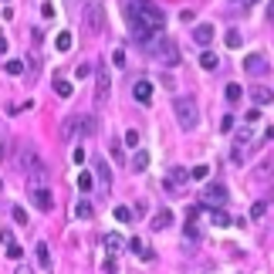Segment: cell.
<instances>
[{"label": "cell", "instance_id": "obj_42", "mask_svg": "<svg viewBox=\"0 0 274 274\" xmlns=\"http://www.w3.org/2000/svg\"><path fill=\"white\" fill-rule=\"evenodd\" d=\"M71 159H74V163H85V149H81V146H78V149H74V152H71Z\"/></svg>", "mask_w": 274, "mask_h": 274}, {"label": "cell", "instance_id": "obj_9", "mask_svg": "<svg viewBox=\"0 0 274 274\" xmlns=\"http://www.w3.org/2000/svg\"><path fill=\"white\" fill-rule=\"evenodd\" d=\"M244 71H247V74H264V71H268V61H264L261 55H247V58H244Z\"/></svg>", "mask_w": 274, "mask_h": 274}, {"label": "cell", "instance_id": "obj_2", "mask_svg": "<svg viewBox=\"0 0 274 274\" xmlns=\"http://www.w3.org/2000/svg\"><path fill=\"white\" fill-rule=\"evenodd\" d=\"M146 51L156 58V61H163L166 68H173V65H180V44L173 41V37H166V34H156L149 44H146Z\"/></svg>", "mask_w": 274, "mask_h": 274}, {"label": "cell", "instance_id": "obj_44", "mask_svg": "<svg viewBox=\"0 0 274 274\" xmlns=\"http://www.w3.org/2000/svg\"><path fill=\"white\" fill-rule=\"evenodd\" d=\"M268 17H271V20H274V0H271V3H268Z\"/></svg>", "mask_w": 274, "mask_h": 274}, {"label": "cell", "instance_id": "obj_19", "mask_svg": "<svg viewBox=\"0 0 274 274\" xmlns=\"http://www.w3.org/2000/svg\"><path fill=\"white\" fill-rule=\"evenodd\" d=\"M251 95H254V105H271V102H274V91H271V88H254Z\"/></svg>", "mask_w": 274, "mask_h": 274}, {"label": "cell", "instance_id": "obj_36", "mask_svg": "<svg viewBox=\"0 0 274 274\" xmlns=\"http://www.w3.org/2000/svg\"><path fill=\"white\" fill-rule=\"evenodd\" d=\"M20 254H24V251H20L17 244H10V247H7V257H10V261H20Z\"/></svg>", "mask_w": 274, "mask_h": 274}, {"label": "cell", "instance_id": "obj_47", "mask_svg": "<svg viewBox=\"0 0 274 274\" xmlns=\"http://www.w3.org/2000/svg\"><path fill=\"white\" fill-rule=\"evenodd\" d=\"M0 186H3V183H0Z\"/></svg>", "mask_w": 274, "mask_h": 274}, {"label": "cell", "instance_id": "obj_21", "mask_svg": "<svg viewBox=\"0 0 274 274\" xmlns=\"http://www.w3.org/2000/svg\"><path fill=\"white\" fill-rule=\"evenodd\" d=\"M91 186H95V176L85 169V173H78V190L81 193H91Z\"/></svg>", "mask_w": 274, "mask_h": 274}, {"label": "cell", "instance_id": "obj_22", "mask_svg": "<svg viewBox=\"0 0 274 274\" xmlns=\"http://www.w3.org/2000/svg\"><path fill=\"white\" fill-rule=\"evenodd\" d=\"M34 251H37V261H41V268H51V247H48V244L41 240V244H37Z\"/></svg>", "mask_w": 274, "mask_h": 274}, {"label": "cell", "instance_id": "obj_15", "mask_svg": "<svg viewBox=\"0 0 274 274\" xmlns=\"http://www.w3.org/2000/svg\"><path fill=\"white\" fill-rule=\"evenodd\" d=\"M74 217H78V220H91V217H95V206L88 203V200H78V203H74Z\"/></svg>", "mask_w": 274, "mask_h": 274}, {"label": "cell", "instance_id": "obj_4", "mask_svg": "<svg viewBox=\"0 0 274 274\" xmlns=\"http://www.w3.org/2000/svg\"><path fill=\"white\" fill-rule=\"evenodd\" d=\"M227 200H230V197H227V186H223V183H206L203 193H200V203H203L206 210H220Z\"/></svg>", "mask_w": 274, "mask_h": 274}, {"label": "cell", "instance_id": "obj_1", "mask_svg": "<svg viewBox=\"0 0 274 274\" xmlns=\"http://www.w3.org/2000/svg\"><path fill=\"white\" fill-rule=\"evenodd\" d=\"M122 14L132 27V37L146 48L156 34H163V24H166V14L156 7V3H122Z\"/></svg>", "mask_w": 274, "mask_h": 274}, {"label": "cell", "instance_id": "obj_25", "mask_svg": "<svg viewBox=\"0 0 274 274\" xmlns=\"http://www.w3.org/2000/svg\"><path fill=\"white\" fill-rule=\"evenodd\" d=\"M55 48H58L61 55H65V51H71V34H68V31H61V34L55 37Z\"/></svg>", "mask_w": 274, "mask_h": 274}, {"label": "cell", "instance_id": "obj_17", "mask_svg": "<svg viewBox=\"0 0 274 274\" xmlns=\"http://www.w3.org/2000/svg\"><path fill=\"white\" fill-rule=\"evenodd\" d=\"M169 223H173V213H169V210H159V213L152 217V230H166Z\"/></svg>", "mask_w": 274, "mask_h": 274}, {"label": "cell", "instance_id": "obj_12", "mask_svg": "<svg viewBox=\"0 0 274 274\" xmlns=\"http://www.w3.org/2000/svg\"><path fill=\"white\" fill-rule=\"evenodd\" d=\"M193 41H197V44H210V41H213V27H210V24H197V27H193Z\"/></svg>", "mask_w": 274, "mask_h": 274}, {"label": "cell", "instance_id": "obj_10", "mask_svg": "<svg viewBox=\"0 0 274 274\" xmlns=\"http://www.w3.org/2000/svg\"><path fill=\"white\" fill-rule=\"evenodd\" d=\"M95 169H98V183H102V193H109V190H112V169H109V163H105V159H98V163H95Z\"/></svg>", "mask_w": 274, "mask_h": 274}, {"label": "cell", "instance_id": "obj_45", "mask_svg": "<svg viewBox=\"0 0 274 274\" xmlns=\"http://www.w3.org/2000/svg\"><path fill=\"white\" fill-rule=\"evenodd\" d=\"M17 274H31V268H24V264H20V268H17Z\"/></svg>", "mask_w": 274, "mask_h": 274}, {"label": "cell", "instance_id": "obj_16", "mask_svg": "<svg viewBox=\"0 0 274 274\" xmlns=\"http://www.w3.org/2000/svg\"><path fill=\"white\" fill-rule=\"evenodd\" d=\"M88 27H91V31L102 27V7H98V3H88Z\"/></svg>", "mask_w": 274, "mask_h": 274}, {"label": "cell", "instance_id": "obj_7", "mask_svg": "<svg viewBox=\"0 0 274 274\" xmlns=\"http://www.w3.org/2000/svg\"><path fill=\"white\" fill-rule=\"evenodd\" d=\"M78 132H81V115H68L65 126H61V139H65V142H74Z\"/></svg>", "mask_w": 274, "mask_h": 274}, {"label": "cell", "instance_id": "obj_31", "mask_svg": "<svg viewBox=\"0 0 274 274\" xmlns=\"http://www.w3.org/2000/svg\"><path fill=\"white\" fill-rule=\"evenodd\" d=\"M3 71H7V74H20V71H24V61H7Z\"/></svg>", "mask_w": 274, "mask_h": 274}, {"label": "cell", "instance_id": "obj_23", "mask_svg": "<svg viewBox=\"0 0 274 274\" xmlns=\"http://www.w3.org/2000/svg\"><path fill=\"white\" fill-rule=\"evenodd\" d=\"M55 91H58L61 98H68L74 88H71V81H68V78H61V74H58V78H55Z\"/></svg>", "mask_w": 274, "mask_h": 274}, {"label": "cell", "instance_id": "obj_13", "mask_svg": "<svg viewBox=\"0 0 274 274\" xmlns=\"http://www.w3.org/2000/svg\"><path fill=\"white\" fill-rule=\"evenodd\" d=\"M206 220H210L213 227H230V223H234V220H230L223 210H206Z\"/></svg>", "mask_w": 274, "mask_h": 274}, {"label": "cell", "instance_id": "obj_29", "mask_svg": "<svg viewBox=\"0 0 274 274\" xmlns=\"http://www.w3.org/2000/svg\"><path fill=\"white\" fill-rule=\"evenodd\" d=\"M115 220H119V223H129V220H132V210H129V206H115Z\"/></svg>", "mask_w": 274, "mask_h": 274}, {"label": "cell", "instance_id": "obj_5", "mask_svg": "<svg viewBox=\"0 0 274 274\" xmlns=\"http://www.w3.org/2000/svg\"><path fill=\"white\" fill-rule=\"evenodd\" d=\"M109 91H112V78H109V68L98 61L95 65V102H109Z\"/></svg>", "mask_w": 274, "mask_h": 274}, {"label": "cell", "instance_id": "obj_43", "mask_svg": "<svg viewBox=\"0 0 274 274\" xmlns=\"http://www.w3.org/2000/svg\"><path fill=\"white\" fill-rule=\"evenodd\" d=\"M3 51H7V37L0 34V55H3Z\"/></svg>", "mask_w": 274, "mask_h": 274}, {"label": "cell", "instance_id": "obj_41", "mask_svg": "<svg viewBox=\"0 0 274 274\" xmlns=\"http://www.w3.org/2000/svg\"><path fill=\"white\" fill-rule=\"evenodd\" d=\"M230 129H234V119H230V115H227V119H223V122H220V132H230Z\"/></svg>", "mask_w": 274, "mask_h": 274}, {"label": "cell", "instance_id": "obj_35", "mask_svg": "<svg viewBox=\"0 0 274 274\" xmlns=\"http://www.w3.org/2000/svg\"><path fill=\"white\" fill-rule=\"evenodd\" d=\"M126 146L139 149V132H136V129H129V132H126Z\"/></svg>", "mask_w": 274, "mask_h": 274}, {"label": "cell", "instance_id": "obj_20", "mask_svg": "<svg viewBox=\"0 0 274 274\" xmlns=\"http://www.w3.org/2000/svg\"><path fill=\"white\" fill-rule=\"evenodd\" d=\"M223 95H227V102H230V105H237V102H240V95H244V88H240V85H237V81H230V85H227V91H223Z\"/></svg>", "mask_w": 274, "mask_h": 274}, {"label": "cell", "instance_id": "obj_38", "mask_svg": "<svg viewBox=\"0 0 274 274\" xmlns=\"http://www.w3.org/2000/svg\"><path fill=\"white\" fill-rule=\"evenodd\" d=\"M91 71H95V68H91V65H78V71H74V74H78V78H88Z\"/></svg>", "mask_w": 274, "mask_h": 274}, {"label": "cell", "instance_id": "obj_39", "mask_svg": "<svg viewBox=\"0 0 274 274\" xmlns=\"http://www.w3.org/2000/svg\"><path fill=\"white\" fill-rule=\"evenodd\" d=\"M0 240H3V247H10V244H14V234H10V230H0Z\"/></svg>", "mask_w": 274, "mask_h": 274}, {"label": "cell", "instance_id": "obj_8", "mask_svg": "<svg viewBox=\"0 0 274 274\" xmlns=\"http://www.w3.org/2000/svg\"><path fill=\"white\" fill-rule=\"evenodd\" d=\"M132 95H136V102L149 105V102H152V81H146V78L136 81V85H132Z\"/></svg>", "mask_w": 274, "mask_h": 274}, {"label": "cell", "instance_id": "obj_40", "mask_svg": "<svg viewBox=\"0 0 274 274\" xmlns=\"http://www.w3.org/2000/svg\"><path fill=\"white\" fill-rule=\"evenodd\" d=\"M41 14L44 17H55V3H41Z\"/></svg>", "mask_w": 274, "mask_h": 274}, {"label": "cell", "instance_id": "obj_27", "mask_svg": "<svg viewBox=\"0 0 274 274\" xmlns=\"http://www.w3.org/2000/svg\"><path fill=\"white\" fill-rule=\"evenodd\" d=\"M264 213H268V203H264V200H257V203L251 206V220H261Z\"/></svg>", "mask_w": 274, "mask_h": 274}, {"label": "cell", "instance_id": "obj_14", "mask_svg": "<svg viewBox=\"0 0 274 274\" xmlns=\"http://www.w3.org/2000/svg\"><path fill=\"white\" fill-rule=\"evenodd\" d=\"M122 247H126L122 234H105V251H109V254H119Z\"/></svg>", "mask_w": 274, "mask_h": 274}, {"label": "cell", "instance_id": "obj_33", "mask_svg": "<svg viewBox=\"0 0 274 274\" xmlns=\"http://www.w3.org/2000/svg\"><path fill=\"white\" fill-rule=\"evenodd\" d=\"M112 61H115V68H126V51H122V48H115V55H112Z\"/></svg>", "mask_w": 274, "mask_h": 274}, {"label": "cell", "instance_id": "obj_28", "mask_svg": "<svg viewBox=\"0 0 274 274\" xmlns=\"http://www.w3.org/2000/svg\"><path fill=\"white\" fill-rule=\"evenodd\" d=\"M10 217H14V223H20V227L27 223V210H24V206H14V210H10Z\"/></svg>", "mask_w": 274, "mask_h": 274}, {"label": "cell", "instance_id": "obj_34", "mask_svg": "<svg viewBox=\"0 0 274 274\" xmlns=\"http://www.w3.org/2000/svg\"><path fill=\"white\" fill-rule=\"evenodd\" d=\"M271 163H261V166H257V180H268V176H271Z\"/></svg>", "mask_w": 274, "mask_h": 274}, {"label": "cell", "instance_id": "obj_46", "mask_svg": "<svg viewBox=\"0 0 274 274\" xmlns=\"http://www.w3.org/2000/svg\"><path fill=\"white\" fill-rule=\"evenodd\" d=\"M271 197H274V190H271Z\"/></svg>", "mask_w": 274, "mask_h": 274}, {"label": "cell", "instance_id": "obj_32", "mask_svg": "<svg viewBox=\"0 0 274 274\" xmlns=\"http://www.w3.org/2000/svg\"><path fill=\"white\" fill-rule=\"evenodd\" d=\"M206 169H210V166H193V169H190V180H206Z\"/></svg>", "mask_w": 274, "mask_h": 274}, {"label": "cell", "instance_id": "obj_18", "mask_svg": "<svg viewBox=\"0 0 274 274\" xmlns=\"http://www.w3.org/2000/svg\"><path fill=\"white\" fill-rule=\"evenodd\" d=\"M200 68L203 71H217L220 68V58H217L213 51H203V55H200Z\"/></svg>", "mask_w": 274, "mask_h": 274}, {"label": "cell", "instance_id": "obj_26", "mask_svg": "<svg viewBox=\"0 0 274 274\" xmlns=\"http://www.w3.org/2000/svg\"><path fill=\"white\" fill-rule=\"evenodd\" d=\"M129 247L136 251V254H139V257H142V261H149V257H152V251H146V244H142L139 237H132V240H129Z\"/></svg>", "mask_w": 274, "mask_h": 274}, {"label": "cell", "instance_id": "obj_37", "mask_svg": "<svg viewBox=\"0 0 274 274\" xmlns=\"http://www.w3.org/2000/svg\"><path fill=\"white\" fill-rule=\"evenodd\" d=\"M186 237H190V240H197V237H200V230H197V223H193V220L186 223Z\"/></svg>", "mask_w": 274, "mask_h": 274}, {"label": "cell", "instance_id": "obj_11", "mask_svg": "<svg viewBox=\"0 0 274 274\" xmlns=\"http://www.w3.org/2000/svg\"><path fill=\"white\" fill-rule=\"evenodd\" d=\"M190 180V169H183V166H176L173 173H169V180H166V190H176V186H183Z\"/></svg>", "mask_w": 274, "mask_h": 274}, {"label": "cell", "instance_id": "obj_3", "mask_svg": "<svg viewBox=\"0 0 274 274\" xmlns=\"http://www.w3.org/2000/svg\"><path fill=\"white\" fill-rule=\"evenodd\" d=\"M173 112H176V122H180V129L193 132V129L200 126V105H197V98H190V95H180V98L173 102Z\"/></svg>", "mask_w": 274, "mask_h": 274}, {"label": "cell", "instance_id": "obj_24", "mask_svg": "<svg viewBox=\"0 0 274 274\" xmlns=\"http://www.w3.org/2000/svg\"><path fill=\"white\" fill-rule=\"evenodd\" d=\"M240 44H244V34H240L237 27H230V31H227V48L234 51V48H240Z\"/></svg>", "mask_w": 274, "mask_h": 274}, {"label": "cell", "instance_id": "obj_6", "mask_svg": "<svg viewBox=\"0 0 274 274\" xmlns=\"http://www.w3.org/2000/svg\"><path fill=\"white\" fill-rule=\"evenodd\" d=\"M31 203L37 206V210H44V213H51L55 210V197H51L48 186H31Z\"/></svg>", "mask_w": 274, "mask_h": 274}, {"label": "cell", "instance_id": "obj_30", "mask_svg": "<svg viewBox=\"0 0 274 274\" xmlns=\"http://www.w3.org/2000/svg\"><path fill=\"white\" fill-rule=\"evenodd\" d=\"M132 166H136V169H146V166H149V152H142V149H139L136 159H132Z\"/></svg>", "mask_w": 274, "mask_h": 274}]
</instances>
